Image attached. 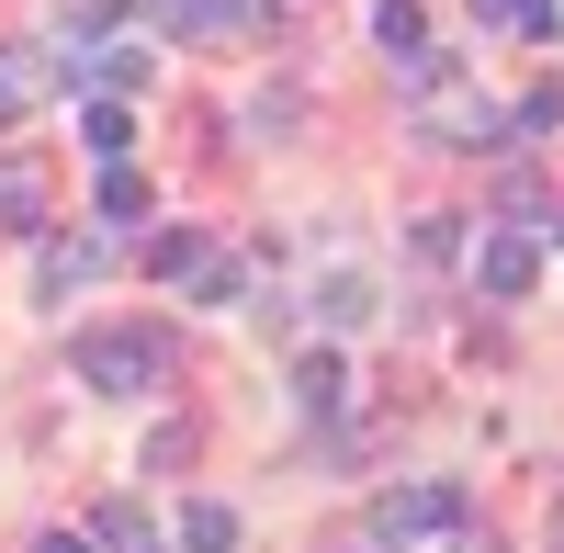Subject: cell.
I'll list each match as a JSON object with an SVG mask.
<instances>
[{"instance_id": "obj_1", "label": "cell", "mask_w": 564, "mask_h": 553, "mask_svg": "<svg viewBox=\"0 0 564 553\" xmlns=\"http://www.w3.org/2000/svg\"><path fill=\"white\" fill-rule=\"evenodd\" d=\"M68 373H79L90 395L135 406V395H159V384H170V328H90V339L68 350Z\"/></svg>"}, {"instance_id": "obj_2", "label": "cell", "mask_w": 564, "mask_h": 553, "mask_svg": "<svg viewBox=\"0 0 564 553\" xmlns=\"http://www.w3.org/2000/svg\"><path fill=\"white\" fill-rule=\"evenodd\" d=\"M475 283H486L497 305H520V294L542 283V238H520V226H497V238L475 249Z\"/></svg>"}, {"instance_id": "obj_3", "label": "cell", "mask_w": 564, "mask_h": 553, "mask_svg": "<svg viewBox=\"0 0 564 553\" xmlns=\"http://www.w3.org/2000/svg\"><path fill=\"white\" fill-rule=\"evenodd\" d=\"M430 135H441V148H508V102H486V90L452 79V102L430 113Z\"/></svg>"}, {"instance_id": "obj_4", "label": "cell", "mask_w": 564, "mask_h": 553, "mask_svg": "<svg viewBox=\"0 0 564 553\" xmlns=\"http://www.w3.org/2000/svg\"><path fill=\"white\" fill-rule=\"evenodd\" d=\"M90 271H102V238H34V305H68Z\"/></svg>"}, {"instance_id": "obj_5", "label": "cell", "mask_w": 564, "mask_h": 553, "mask_svg": "<svg viewBox=\"0 0 564 553\" xmlns=\"http://www.w3.org/2000/svg\"><path fill=\"white\" fill-rule=\"evenodd\" d=\"M0 238H45V170L23 148H0Z\"/></svg>"}, {"instance_id": "obj_6", "label": "cell", "mask_w": 564, "mask_h": 553, "mask_svg": "<svg viewBox=\"0 0 564 553\" xmlns=\"http://www.w3.org/2000/svg\"><path fill=\"white\" fill-rule=\"evenodd\" d=\"M124 0H57V45H68V57H102V45H124Z\"/></svg>"}, {"instance_id": "obj_7", "label": "cell", "mask_w": 564, "mask_h": 553, "mask_svg": "<svg viewBox=\"0 0 564 553\" xmlns=\"http://www.w3.org/2000/svg\"><path fill=\"white\" fill-rule=\"evenodd\" d=\"M452 520H463L452 486H384V542H406V531H452Z\"/></svg>"}, {"instance_id": "obj_8", "label": "cell", "mask_w": 564, "mask_h": 553, "mask_svg": "<svg viewBox=\"0 0 564 553\" xmlns=\"http://www.w3.org/2000/svg\"><path fill=\"white\" fill-rule=\"evenodd\" d=\"M45 79H57V57H45V45H0V135L34 113V90H45Z\"/></svg>"}, {"instance_id": "obj_9", "label": "cell", "mask_w": 564, "mask_h": 553, "mask_svg": "<svg viewBox=\"0 0 564 553\" xmlns=\"http://www.w3.org/2000/svg\"><path fill=\"white\" fill-rule=\"evenodd\" d=\"M294 406H305V419H339V406H350V361L339 350H305L294 361Z\"/></svg>"}, {"instance_id": "obj_10", "label": "cell", "mask_w": 564, "mask_h": 553, "mask_svg": "<svg viewBox=\"0 0 564 553\" xmlns=\"http://www.w3.org/2000/svg\"><path fill=\"white\" fill-rule=\"evenodd\" d=\"M79 542H90V553H159V531H148V509H135V497H102Z\"/></svg>"}, {"instance_id": "obj_11", "label": "cell", "mask_w": 564, "mask_h": 553, "mask_svg": "<svg viewBox=\"0 0 564 553\" xmlns=\"http://www.w3.org/2000/svg\"><path fill=\"white\" fill-rule=\"evenodd\" d=\"M372 45L384 57H430V12L417 0H372Z\"/></svg>"}, {"instance_id": "obj_12", "label": "cell", "mask_w": 564, "mask_h": 553, "mask_svg": "<svg viewBox=\"0 0 564 553\" xmlns=\"http://www.w3.org/2000/svg\"><path fill=\"white\" fill-rule=\"evenodd\" d=\"M181 553H238V509H226V497H193V509H181Z\"/></svg>"}, {"instance_id": "obj_13", "label": "cell", "mask_w": 564, "mask_h": 553, "mask_svg": "<svg viewBox=\"0 0 564 553\" xmlns=\"http://www.w3.org/2000/svg\"><path fill=\"white\" fill-rule=\"evenodd\" d=\"M475 23H497V34H531V45H553V34H564V12H553V0H475Z\"/></svg>"}, {"instance_id": "obj_14", "label": "cell", "mask_w": 564, "mask_h": 553, "mask_svg": "<svg viewBox=\"0 0 564 553\" xmlns=\"http://www.w3.org/2000/svg\"><path fill=\"white\" fill-rule=\"evenodd\" d=\"M79 135H90V159H102V170H124V148H135V113H124V102H79Z\"/></svg>"}, {"instance_id": "obj_15", "label": "cell", "mask_w": 564, "mask_h": 553, "mask_svg": "<svg viewBox=\"0 0 564 553\" xmlns=\"http://www.w3.org/2000/svg\"><path fill=\"white\" fill-rule=\"evenodd\" d=\"M553 124H564V68H542L520 102H508V135H553Z\"/></svg>"}, {"instance_id": "obj_16", "label": "cell", "mask_w": 564, "mask_h": 553, "mask_svg": "<svg viewBox=\"0 0 564 553\" xmlns=\"http://www.w3.org/2000/svg\"><path fill=\"white\" fill-rule=\"evenodd\" d=\"M79 79H102L90 102H124V90L148 79V57H135V45H102V57H79Z\"/></svg>"}, {"instance_id": "obj_17", "label": "cell", "mask_w": 564, "mask_h": 553, "mask_svg": "<svg viewBox=\"0 0 564 553\" xmlns=\"http://www.w3.org/2000/svg\"><path fill=\"white\" fill-rule=\"evenodd\" d=\"M90 204H102V226H148V181H135V170H102V193H90Z\"/></svg>"}, {"instance_id": "obj_18", "label": "cell", "mask_w": 564, "mask_h": 553, "mask_svg": "<svg viewBox=\"0 0 564 553\" xmlns=\"http://www.w3.org/2000/svg\"><path fill=\"white\" fill-rule=\"evenodd\" d=\"M193 294H204V305H249V260H238V249H215V260L193 271Z\"/></svg>"}, {"instance_id": "obj_19", "label": "cell", "mask_w": 564, "mask_h": 553, "mask_svg": "<svg viewBox=\"0 0 564 553\" xmlns=\"http://www.w3.org/2000/svg\"><path fill=\"white\" fill-rule=\"evenodd\" d=\"M327 328H361V316H372V283H361V271H327Z\"/></svg>"}, {"instance_id": "obj_20", "label": "cell", "mask_w": 564, "mask_h": 553, "mask_svg": "<svg viewBox=\"0 0 564 553\" xmlns=\"http://www.w3.org/2000/svg\"><path fill=\"white\" fill-rule=\"evenodd\" d=\"M148 260H159V283H193V271L215 260V238H193V226H181V238H159Z\"/></svg>"}, {"instance_id": "obj_21", "label": "cell", "mask_w": 564, "mask_h": 553, "mask_svg": "<svg viewBox=\"0 0 564 553\" xmlns=\"http://www.w3.org/2000/svg\"><path fill=\"white\" fill-rule=\"evenodd\" d=\"M294 124H305V90H282V79H271L260 102H249V135H294Z\"/></svg>"}, {"instance_id": "obj_22", "label": "cell", "mask_w": 564, "mask_h": 553, "mask_svg": "<svg viewBox=\"0 0 564 553\" xmlns=\"http://www.w3.org/2000/svg\"><path fill=\"white\" fill-rule=\"evenodd\" d=\"M271 12H282V0H215V34H260Z\"/></svg>"}, {"instance_id": "obj_23", "label": "cell", "mask_w": 564, "mask_h": 553, "mask_svg": "<svg viewBox=\"0 0 564 553\" xmlns=\"http://www.w3.org/2000/svg\"><path fill=\"white\" fill-rule=\"evenodd\" d=\"M159 23H181V34H215V0H159Z\"/></svg>"}, {"instance_id": "obj_24", "label": "cell", "mask_w": 564, "mask_h": 553, "mask_svg": "<svg viewBox=\"0 0 564 553\" xmlns=\"http://www.w3.org/2000/svg\"><path fill=\"white\" fill-rule=\"evenodd\" d=\"M34 553H90V542H79V531H45V542H34Z\"/></svg>"}, {"instance_id": "obj_25", "label": "cell", "mask_w": 564, "mask_h": 553, "mask_svg": "<svg viewBox=\"0 0 564 553\" xmlns=\"http://www.w3.org/2000/svg\"><path fill=\"white\" fill-rule=\"evenodd\" d=\"M542 238H564V204H553V215H542Z\"/></svg>"}, {"instance_id": "obj_26", "label": "cell", "mask_w": 564, "mask_h": 553, "mask_svg": "<svg viewBox=\"0 0 564 553\" xmlns=\"http://www.w3.org/2000/svg\"><path fill=\"white\" fill-rule=\"evenodd\" d=\"M553 553H564V497H553Z\"/></svg>"}]
</instances>
